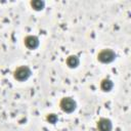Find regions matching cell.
<instances>
[{
	"label": "cell",
	"mask_w": 131,
	"mask_h": 131,
	"mask_svg": "<svg viewBox=\"0 0 131 131\" xmlns=\"http://www.w3.org/2000/svg\"><path fill=\"white\" fill-rule=\"evenodd\" d=\"M116 57H117L116 52L110 48L102 49L97 54V60L101 63H111L116 59Z\"/></svg>",
	"instance_id": "obj_1"
},
{
	"label": "cell",
	"mask_w": 131,
	"mask_h": 131,
	"mask_svg": "<svg viewBox=\"0 0 131 131\" xmlns=\"http://www.w3.org/2000/svg\"><path fill=\"white\" fill-rule=\"evenodd\" d=\"M31 75H32V71L28 66H20L16 68L13 72V78L19 82H24L28 80L31 77Z\"/></svg>",
	"instance_id": "obj_2"
},
{
	"label": "cell",
	"mask_w": 131,
	"mask_h": 131,
	"mask_svg": "<svg viewBox=\"0 0 131 131\" xmlns=\"http://www.w3.org/2000/svg\"><path fill=\"white\" fill-rule=\"evenodd\" d=\"M59 107L63 113L71 114L76 110L77 103L72 97H63L59 101Z\"/></svg>",
	"instance_id": "obj_3"
},
{
	"label": "cell",
	"mask_w": 131,
	"mask_h": 131,
	"mask_svg": "<svg viewBox=\"0 0 131 131\" xmlns=\"http://www.w3.org/2000/svg\"><path fill=\"white\" fill-rule=\"evenodd\" d=\"M24 43L26 45L27 48L31 49V50H34L36 48H38L40 42H39V39L37 36H34V35H28L25 37L24 39Z\"/></svg>",
	"instance_id": "obj_4"
},
{
	"label": "cell",
	"mask_w": 131,
	"mask_h": 131,
	"mask_svg": "<svg viewBox=\"0 0 131 131\" xmlns=\"http://www.w3.org/2000/svg\"><path fill=\"white\" fill-rule=\"evenodd\" d=\"M97 130L98 131H112L113 129V124L110 119L106 118H100L97 121Z\"/></svg>",
	"instance_id": "obj_5"
},
{
	"label": "cell",
	"mask_w": 131,
	"mask_h": 131,
	"mask_svg": "<svg viewBox=\"0 0 131 131\" xmlns=\"http://www.w3.org/2000/svg\"><path fill=\"white\" fill-rule=\"evenodd\" d=\"M66 63L70 69H75V68H77L79 66L80 59H79V57L77 55H70V56L67 57Z\"/></svg>",
	"instance_id": "obj_6"
},
{
	"label": "cell",
	"mask_w": 131,
	"mask_h": 131,
	"mask_svg": "<svg viewBox=\"0 0 131 131\" xmlns=\"http://www.w3.org/2000/svg\"><path fill=\"white\" fill-rule=\"evenodd\" d=\"M113 87H114V83H113L112 80H110V79H103V80H101V82H100V89L102 91L108 92V91H111L113 89Z\"/></svg>",
	"instance_id": "obj_7"
},
{
	"label": "cell",
	"mask_w": 131,
	"mask_h": 131,
	"mask_svg": "<svg viewBox=\"0 0 131 131\" xmlns=\"http://www.w3.org/2000/svg\"><path fill=\"white\" fill-rule=\"evenodd\" d=\"M32 8L36 11H40V10H43L44 7H45V2L43 0H32L30 2Z\"/></svg>",
	"instance_id": "obj_8"
},
{
	"label": "cell",
	"mask_w": 131,
	"mask_h": 131,
	"mask_svg": "<svg viewBox=\"0 0 131 131\" xmlns=\"http://www.w3.org/2000/svg\"><path fill=\"white\" fill-rule=\"evenodd\" d=\"M57 116L55 114H48L47 117H46V120L50 123V124H55L57 122Z\"/></svg>",
	"instance_id": "obj_9"
}]
</instances>
